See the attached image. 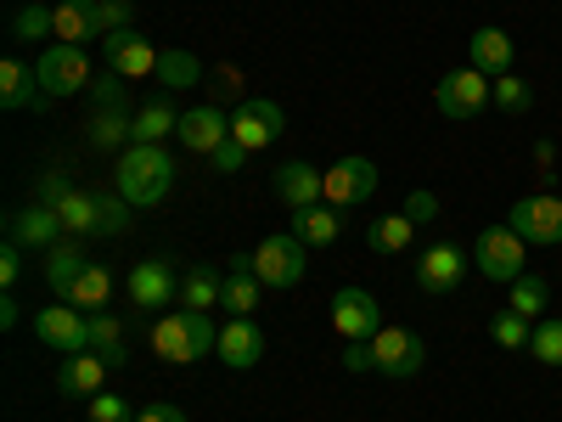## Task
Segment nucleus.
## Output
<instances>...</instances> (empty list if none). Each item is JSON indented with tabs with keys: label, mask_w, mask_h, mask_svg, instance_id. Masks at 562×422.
<instances>
[{
	"label": "nucleus",
	"mask_w": 562,
	"mask_h": 422,
	"mask_svg": "<svg viewBox=\"0 0 562 422\" xmlns=\"http://www.w3.org/2000/svg\"><path fill=\"white\" fill-rule=\"evenodd\" d=\"M175 192V158L164 147H124L119 153V198L130 209H158Z\"/></svg>",
	"instance_id": "obj_1"
},
{
	"label": "nucleus",
	"mask_w": 562,
	"mask_h": 422,
	"mask_svg": "<svg viewBox=\"0 0 562 422\" xmlns=\"http://www.w3.org/2000/svg\"><path fill=\"white\" fill-rule=\"evenodd\" d=\"M153 349H158V360H169V366H192V360H203V355L220 349V333H214L209 310H169V315H158V326H153Z\"/></svg>",
	"instance_id": "obj_2"
},
{
	"label": "nucleus",
	"mask_w": 562,
	"mask_h": 422,
	"mask_svg": "<svg viewBox=\"0 0 562 422\" xmlns=\"http://www.w3.org/2000/svg\"><path fill=\"white\" fill-rule=\"evenodd\" d=\"M34 74L45 85V97L63 102V97H79V90L97 85V74H90V57H85V45H45V52L34 57Z\"/></svg>",
	"instance_id": "obj_3"
},
{
	"label": "nucleus",
	"mask_w": 562,
	"mask_h": 422,
	"mask_svg": "<svg viewBox=\"0 0 562 422\" xmlns=\"http://www.w3.org/2000/svg\"><path fill=\"white\" fill-rule=\"evenodd\" d=\"M473 265L484 270V281H518L529 270V243L518 237L512 225H484L479 243H473Z\"/></svg>",
	"instance_id": "obj_4"
},
{
	"label": "nucleus",
	"mask_w": 562,
	"mask_h": 422,
	"mask_svg": "<svg viewBox=\"0 0 562 422\" xmlns=\"http://www.w3.org/2000/svg\"><path fill=\"white\" fill-rule=\"evenodd\" d=\"M434 102H439V113H445V119H456V124L484 119V108H495V79H484L479 68H456V74H445V79H439Z\"/></svg>",
	"instance_id": "obj_5"
},
{
	"label": "nucleus",
	"mask_w": 562,
	"mask_h": 422,
	"mask_svg": "<svg viewBox=\"0 0 562 422\" xmlns=\"http://www.w3.org/2000/svg\"><path fill=\"white\" fill-rule=\"evenodd\" d=\"M304 270H310V243H299L293 231H276V237H265L259 254H254V276L265 288H299Z\"/></svg>",
	"instance_id": "obj_6"
},
{
	"label": "nucleus",
	"mask_w": 562,
	"mask_h": 422,
	"mask_svg": "<svg viewBox=\"0 0 562 422\" xmlns=\"http://www.w3.org/2000/svg\"><path fill=\"white\" fill-rule=\"evenodd\" d=\"M506 225L518 231L524 243H535V248H557L562 243V198H551V192L518 198L506 209Z\"/></svg>",
	"instance_id": "obj_7"
},
{
	"label": "nucleus",
	"mask_w": 562,
	"mask_h": 422,
	"mask_svg": "<svg viewBox=\"0 0 562 422\" xmlns=\"http://www.w3.org/2000/svg\"><path fill=\"white\" fill-rule=\"evenodd\" d=\"M281 130H288V113H281V102H270V97H248V102H237V113H231V141H243L248 153L276 147Z\"/></svg>",
	"instance_id": "obj_8"
},
{
	"label": "nucleus",
	"mask_w": 562,
	"mask_h": 422,
	"mask_svg": "<svg viewBox=\"0 0 562 422\" xmlns=\"http://www.w3.org/2000/svg\"><path fill=\"white\" fill-rule=\"evenodd\" d=\"M333 326H338L344 344H371L383 333V304L366 288H338L333 293Z\"/></svg>",
	"instance_id": "obj_9"
},
{
	"label": "nucleus",
	"mask_w": 562,
	"mask_h": 422,
	"mask_svg": "<svg viewBox=\"0 0 562 422\" xmlns=\"http://www.w3.org/2000/svg\"><path fill=\"white\" fill-rule=\"evenodd\" d=\"M130 304L135 310H147V315H158L164 304H180V270H175V259H140L135 270H130Z\"/></svg>",
	"instance_id": "obj_10"
},
{
	"label": "nucleus",
	"mask_w": 562,
	"mask_h": 422,
	"mask_svg": "<svg viewBox=\"0 0 562 422\" xmlns=\"http://www.w3.org/2000/svg\"><path fill=\"white\" fill-rule=\"evenodd\" d=\"M371 360H378L383 378H416V371L428 366V344H422V333H411V326H383V333L371 338Z\"/></svg>",
	"instance_id": "obj_11"
},
{
	"label": "nucleus",
	"mask_w": 562,
	"mask_h": 422,
	"mask_svg": "<svg viewBox=\"0 0 562 422\" xmlns=\"http://www.w3.org/2000/svg\"><path fill=\"white\" fill-rule=\"evenodd\" d=\"M371 192H378V164H371V158L349 153V158H338L333 169H326V203H333V209H355Z\"/></svg>",
	"instance_id": "obj_12"
},
{
	"label": "nucleus",
	"mask_w": 562,
	"mask_h": 422,
	"mask_svg": "<svg viewBox=\"0 0 562 422\" xmlns=\"http://www.w3.org/2000/svg\"><path fill=\"white\" fill-rule=\"evenodd\" d=\"M102 57H108V74H119V79H153L158 74V45L147 34H135V29L108 34Z\"/></svg>",
	"instance_id": "obj_13"
},
{
	"label": "nucleus",
	"mask_w": 562,
	"mask_h": 422,
	"mask_svg": "<svg viewBox=\"0 0 562 422\" xmlns=\"http://www.w3.org/2000/svg\"><path fill=\"white\" fill-rule=\"evenodd\" d=\"M34 338L52 344V349L79 355V349H90V315L74 310V304H45V310L34 315Z\"/></svg>",
	"instance_id": "obj_14"
},
{
	"label": "nucleus",
	"mask_w": 562,
	"mask_h": 422,
	"mask_svg": "<svg viewBox=\"0 0 562 422\" xmlns=\"http://www.w3.org/2000/svg\"><path fill=\"white\" fill-rule=\"evenodd\" d=\"M467 265H473V259H467L456 243H434L428 254L416 259V288L428 293V299H445V293H456V288H461Z\"/></svg>",
	"instance_id": "obj_15"
},
{
	"label": "nucleus",
	"mask_w": 562,
	"mask_h": 422,
	"mask_svg": "<svg viewBox=\"0 0 562 422\" xmlns=\"http://www.w3.org/2000/svg\"><path fill=\"white\" fill-rule=\"evenodd\" d=\"M270 186H276V198L288 203V209H315V203H326V169H315V164H304V158H288V164L270 175Z\"/></svg>",
	"instance_id": "obj_16"
},
{
	"label": "nucleus",
	"mask_w": 562,
	"mask_h": 422,
	"mask_svg": "<svg viewBox=\"0 0 562 422\" xmlns=\"http://www.w3.org/2000/svg\"><path fill=\"white\" fill-rule=\"evenodd\" d=\"M7 237L18 243V248H57L68 231H63V214L57 209H45V203H29V209H18L12 220H7Z\"/></svg>",
	"instance_id": "obj_17"
},
{
	"label": "nucleus",
	"mask_w": 562,
	"mask_h": 422,
	"mask_svg": "<svg viewBox=\"0 0 562 422\" xmlns=\"http://www.w3.org/2000/svg\"><path fill=\"white\" fill-rule=\"evenodd\" d=\"M231 371H248V366H259V355H265V326L254 321V315H231L225 326H220V349H214Z\"/></svg>",
	"instance_id": "obj_18"
},
{
	"label": "nucleus",
	"mask_w": 562,
	"mask_h": 422,
	"mask_svg": "<svg viewBox=\"0 0 562 422\" xmlns=\"http://www.w3.org/2000/svg\"><path fill=\"white\" fill-rule=\"evenodd\" d=\"M259 288H265V281L254 276V254H225V293H220V310H225V315H254V310H259Z\"/></svg>",
	"instance_id": "obj_19"
},
{
	"label": "nucleus",
	"mask_w": 562,
	"mask_h": 422,
	"mask_svg": "<svg viewBox=\"0 0 562 422\" xmlns=\"http://www.w3.org/2000/svg\"><path fill=\"white\" fill-rule=\"evenodd\" d=\"M467 68H479L484 79H501V74H512V63H518V52H512V34L506 29H495V23H484V29H473V40H467Z\"/></svg>",
	"instance_id": "obj_20"
},
{
	"label": "nucleus",
	"mask_w": 562,
	"mask_h": 422,
	"mask_svg": "<svg viewBox=\"0 0 562 422\" xmlns=\"http://www.w3.org/2000/svg\"><path fill=\"white\" fill-rule=\"evenodd\" d=\"M220 141H231V113L220 102H203L192 113H180V147L192 153H214Z\"/></svg>",
	"instance_id": "obj_21"
},
{
	"label": "nucleus",
	"mask_w": 562,
	"mask_h": 422,
	"mask_svg": "<svg viewBox=\"0 0 562 422\" xmlns=\"http://www.w3.org/2000/svg\"><path fill=\"white\" fill-rule=\"evenodd\" d=\"M45 102H52V97H45V85H40V74L29 63H18V57L0 63V108L23 113V108H45Z\"/></svg>",
	"instance_id": "obj_22"
},
{
	"label": "nucleus",
	"mask_w": 562,
	"mask_h": 422,
	"mask_svg": "<svg viewBox=\"0 0 562 422\" xmlns=\"http://www.w3.org/2000/svg\"><path fill=\"white\" fill-rule=\"evenodd\" d=\"M102 384H108V360L102 355H90V349H79V355H68L63 366H57V389L68 395V400H97L102 395Z\"/></svg>",
	"instance_id": "obj_23"
},
{
	"label": "nucleus",
	"mask_w": 562,
	"mask_h": 422,
	"mask_svg": "<svg viewBox=\"0 0 562 422\" xmlns=\"http://www.w3.org/2000/svg\"><path fill=\"white\" fill-rule=\"evenodd\" d=\"M225 293V265H186L180 270V310H214Z\"/></svg>",
	"instance_id": "obj_24"
},
{
	"label": "nucleus",
	"mask_w": 562,
	"mask_h": 422,
	"mask_svg": "<svg viewBox=\"0 0 562 422\" xmlns=\"http://www.w3.org/2000/svg\"><path fill=\"white\" fill-rule=\"evenodd\" d=\"M79 243H85V237H63L57 248H45V288H52L57 299H68V288L79 281V270L90 265Z\"/></svg>",
	"instance_id": "obj_25"
},
{
	"label": "nucleus",
	"mask_w": 562,
	"mask_h": 422,
	"mask_svg": "<svg viewBox=\"0 0 562 422\" xmlns=\"http://www.w3.org/2000/svg\"><path fill=\"white\" fill-rule=\"evenodd\" d=\"M169 135H180V113H175L169 102H147V108H135L130 147H164Z\"/></svg>",
	"instance_id": "obj_26"
},
{
	"label": "nucleus",
	"mask_w": 562,
	"mask_h": 422,
	"mask_svg": "<svg viewBox=\"0 0 562 422\" xmlns=\"http://www.w3.org/2000/svg\"><path fill=\"white\" fill-rule=\"evenodd\" d=\"M293 237L310 248H333L344 237V220L333 203H315V209H293Z\"/></svg>",
	"instance_id": "obj_27"
},
{
	"label": "nucleus",
	"mask_w": 562,
	"mask_h": 422,
	"mask_svg": "<svg viewBox=\"0 0 562 422\" xmlns=\"http://www.w3.org/2000/svg\"><path fill=\"white\" fill-rule=\"evenodd\" d=\"M57 40H63V45H85V40H102V18H97V0H57Z\"/></svg>",
	"instance_id": "obj_28"
},
{
	"label": "nucleus",
	"mask_w": 562,
	"mask_h": 422,
	"mask_svg": "<svg viewBox=\"0 0 562 422\" xmlns=\"http://www.w3.org/2000/svg\"><path fill=\"white\" fill-rule=\"evenodd\" d=\"M68 304H74V310H85V315H97V310H108V304H113V270H108V265H97V259H90V265L79 270V281H74V288H68Z\"/></svg>",
	"instance_id": "obj_29"
},
{
	"label": "nucleus",
	"mask_w": 562,
	"mask_h": 422,
	"mask_svg": "<svg viewBox=\"0 0 562 422\" xmlns=\"http://www.w3.org/2000/svg\"><path fill=\"white\" fill-rule=\"evenodd\" d=\"M57 214H63L68 237H97V231H102V198L97 192H79V186L57 203Z\"/></svg>",
	"instance_id": "obj_30"
},
{
	"label": "nucleus",
	"mask_w": 562,
	"mask_h": 422,
	"mask_svg": "<svg viewBox=\"0 0 562 422\" xmlns=\"http://www.w3.org/2000/svg\"><path fill=\"white\" fill-rule=\"evenodd\" d=\"M90 349H97L108 360V371H124L130 366V349H124V326L113 310H97L90 315Z\"/></svg>",
	"instance_id": "obj_31"
},
{
	"label": "nucleus",
	"mask_w": 562,
	"mask_h": 422,
	"mask_svg": "<svg viewBox=\"0 0 562 422\" xmlns=\"http://www.w3.org/2000/svg\"><path fill=\"white\" fill-rule=\"evenodd\" d=\"M411 237H416V225L405 214H378V220L366 225V248L371 254H405Z\"/></svg>",
	"instance_id": "obj_32"
},
{
	"label": "nucleus",
	"mask_w": 562,
	"mask_h": 422,
	"mask_svg": "<svg viewBox=\"0 0 562 422\" xmlns=\"http://www.w3.org/2000/svg\"><path fill=\"white\" fill-rule=\"evenodd\" d=\"M164 90H186V85H198L203 79V63L192 52H180V45H169V52H158V74H153Z\"/></svg>",
	"instance_id": "obj_33"
},
{
	"label": "nucleus",
	"mask_w": 562,
	"mask_h": 422,
	"mask_svg": "<svg viewBox=\"0 0 562 422\" xmlns=\"http://www.w3.org/2000/svg\"><path fill=\"white\" fill-rule=\"evenodd\" d=\"M546 299H551V288H546V276H518L512 281V299H506V310H518V315H529V321H540L546 315Z\"/></svg>",
	"instance_id": "obj_34"
},
{
	"label": "nucleus",
	"mask_w": 562,
	"mask_h": 422,
	"mask_svg": "<svg viewBox=\"0 0 562 422\" xmlns=\"http://www.w3.org/2000/svg\"><path fill=\"white\" fill-rule=\"evenodd\" d=\"M45 34H57V7H40V0L18 7V18H12V40H45Z\"/></svg>",
	"instance_id": "obj_35"
},
{
	"label": "nucleus",
	"mask_w": 562,
	"mask_h": 422,
	"mask_svg": "<svg viewBox=\"0 0 562 422\" xmlns=\"http://www.w3.org/2000/svg\"><path fill=\"white\" fill-rule=\"evenodd\" d=\"M490 338H495L501 349H529L535 326H529V315H518V310H501V315H490Z\"/></svg>",
	"instance_id": "obj_36"
},
{
	"label": "nucleus",
	"mask_w": 562,
	"mask_h": 422,
	"mask_svg": "<svg viewBox=\"0 0 562 422\" xmlns=\"http://www.w3.org/2000/svg\"><path fill=\"white\" fill-rule=\"evenodd\" d=\"M495 108H501V113H512V119H524V113L535 108V90H529V79H518V74H501V79H495Z\"/></svg>",
	"instance_id": "obj_37"
},
{
	"label": "nucleus",
	"mask_w": 562,
	"mask_h": 422,
	"mask_svg": "<svg viewBox=\"0 0 562 422\" xmlns=\"http://www.w3.org/2000/svg\"><path fill=\"white\" fill-rule=\"evenodd\" d=\"M529 355H535L540 366H562V315H551V321H535Z\"/></svg>",
	"instance_id": "obj_38"
},
{
	"label": "nucleus",
	"mask_w": 562,
	"mask_h": 422,
	"mask_svg": "<svg viewBox=\"0 0 562 422\" xmlns=\"http://www.w3.org/2000/svg\"><path fill=\"white\" fill-rule=\"evenodd\" d=\"M130 124L135 119H124V113H97V119H90V141H97V147H124Z\"/></svg>",
	"instance_id": "obj_39"
},
{
	"label": "nucleus",
	"mask_w": 562,
	"mask_h": 422,
	"mask_svg": "<svg viewBox=\"0 0 562 422\" xmlns=\"http://www.w3.org/2000/svg\"><path fill=\"white\" fill-rule=\"evenodd\" d=\"M90 97H97V113H124L130 108V79H97L90 85Z\"/></svg>",
	"instance_id": "obj_40"
},
{
	"label": "nucleus",
	"mask_w": 562,
	"mask_h": 422,
	"mask_svg": "<svg viewBox=\"0 0 562 422\" xmlns=\"http://www.w3.org/2000/svg\"><path fill=\"white\" fill-rule=\"evenodd\" d=\"M97 18H102V40L108 34H124L135 23V0H97Z\"/></svg>",
	"instance_id": "obj_41"
},
{
	"label": "nucleus",
	"mask_w": 562,
	"mask_h": 422,
	"mask_svg": "<svg viewBox=\"0 0 562 422\" xmlns=\"http://www.w3.org/2000/svg\"><path fill=\"white\" fill-rule=\"evenodd\" d=\"M400 214H405L411 225H434V220H439V198L428 192V186H416V192L405 198V209H400Z\"/></svg>",
	"instance_id": "obj_42"
},
{
	"label": "nucleus",
	"mask_w": 562,
	"mask_h": 422,
	"mask_svg": "<svg viewBox=\"0 0 562 422\" xmlns=\"http://www.w3.org/2000/svg\"><path fill=\"white\" fill-rule=\"evenodd\" d=\"M85 417H90V422H135V411H130L124 395H97Z\"/></svg>",
	"instance_id": "obj_43"
},
{
	"label": "nucleus",
	"mask_w": 562,
	"mask_h": 422,
	"mask_svg": "<svg viewBox=\"0 0 562 422\" xmlns=\"http://www.w3.org/2000/svg\"><path fill=\"white\" fill-rule=\"evenodd\" d=\"M68 192H74V180H68L63 169H45V175H40V192H34V203H45V209H57V203H63Z\"/></svg>",
	"instance_id": "obj_44"
},
{
	"label": "nucleus",
	"mask_w": 562,
	"mask_h": 422,
	"mask_svg": "<svg viewBox=\"0 0 562 422\" xmlns=\"http://www.w3.org/2000/svg\"><path fill=\"white\" fill-rule=\"evenodd\" d=\"M130 203L113 192V198H102V231H97V237H124V231H130V214H124Z\"/></svg>",
	"instance_id": "obj_45"
},
{
	"label": "nucleus",
	"mask_w": 562,
	"mask_h": 422,
	"mask_svg": "<svg viewBox=\"0 0 562 422\" xmlns=\"http://www.w3.org/2000/svg\"><path fill=\"white\" fill-rule=\"evenodd\" d=\"M209 158H214V169H220V175H237V169L248 164V147H243V141H220V147H214Z\"/></svg>",
	"instance_id": "obj_46"
},
{
	"label": "nucleus",
	"mask_w": 562,
	"mask_h": 422,
	"mask_svg": "<svg viewBox=\"0 0 562 422\" xmlns=\"http://www.w3.org/2000/svg\"><path fill=\"white\" fill-rule=\"evenodd\" d=\"M18 276H23V248L7 237V248H0V288L12 293V288H18Z\"/></svg>",
	"instance_id": "obj_47"
},
{
	"label": "nucleus",
	"mask_w": 562,
	"mask_h": 422,
	"mask_svg": "<svg viewBox=\"0 0 562 422\" xmlns=\"http://www.w3.org/2000/svg\"><path fill=\"white\" fill-rule=\"evenodd\" d=\"M135 422H186V411L169 406V400H147V406L135 411Z\"/></svg>",
	"instance_id": "obj_48"
},
{
	"label": "nucleus",
	"mask_w": 562,
	"mask_h": 422,
	"mask_svg": "<svg viewBox=\"0 0 562 422\" xmlns=\"http://www.w3.org/2000/svg\"><path fill=\"white\" fill-rule=\"evenodd\" d=\"M344 371H378V360H371V344H344Z\"/></svg>",
	"instance_id": "obj_49"
},
{
	"label": "nucleus",
	"mask_w": 562,
	"mask_h": 422,
	"mask_svg": "<svg viewBox=\"0 0 562 422\" xmlns=\"http://www.w3.org/2000/svg\"><path fill=\"white\" fill-rule=\"evenodd\" d=\"M237 90H243L237 68H220V74H214V97H237Z\"/></svg>",
	"instance_id": "obj_50"
},
{
	"label": "nucleus",
	"mask_w": 562,
	"mask_h": 422,
	"mask_svg": "<svg viewBox=\"0 0 562 422\" xmlns=\"http://www.w3.org/2000/svg\"><path fill=\"white\" fill-rule=\"evenodd\" d=\"M23 321V310H18V299L12 293H0V326H7V333H12V326Z\"/></svg>",
	"instance_id": "obj_51"
}]
</instances>
